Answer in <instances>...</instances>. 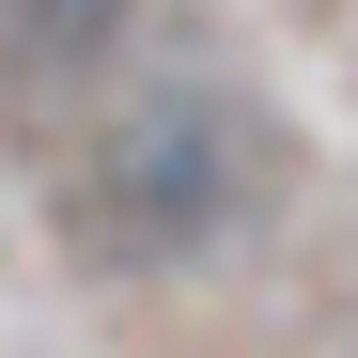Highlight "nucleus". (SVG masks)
Segmentation results:
<instances>
[{"mask_svg":"<svg viewBox=\"0 0 358 358\" xmlns=\"http://www.w3.org/2000/svg\"><path fill=\"white\" fill-rule=\"evenodd\" d=\"M280 203V125H265V94H234V78H156L125 109H94V141L63 156V187H47V234H63V265L94 280H171V265H203L234 250Z\"/></svg>","mask_w":358,"mask_h":358,"instance_id":"f257e3e1","label":"nucleus"},{"mask_svg":"<svg viewBox=\"0 0 358 358\" xmlns=\"http://www.w3.org/2000/svg\"><path fill=\"white\" fill-rule=\"evenodd\" d=\"M125 31H141V0H16V16H0V63H16L31 94L47 78H109Z\"/></svg>","mask_w":358,"mask_h":358,"instance_id":"f03ea898","label":"nucleus"}]
</instances>
